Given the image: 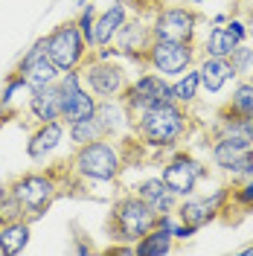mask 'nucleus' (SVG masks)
<instances>
[{"label": "nucleus", "instance_id": "nucleus-1", "mask_svg": "<svg viewBox=\"0 0 253 256\" xmlns=\"http://www.w3.org/2000/svg\"><path fill=\"white\" fill-rule=\"evenodd\" d=\"M192 128L190 108L178 105L172 99L158 102L152 108L140 111L137 116H131V134L142 148L152 152H172L186 140Z\"/></svg>", "mask_w": 253, "mask_h": 256}, {"label": "nucleus", "instance_id": "nucleus-2", "mask_svg": "<svg viewBox=\"0 0 253 256\" xmlns=\"http://www.w3.org/2000/svg\"><path fill=\"white\" fill-rule=\"evenodd\" d=\"M64 175H67V192L76 184H114L122 166H126V158H122V146L116 140H90L84 146H73V154L62 163Z\"/></svg>", "mask_w": 253, "mask_h": 256}, {"label": "nucleus", "instance_id": "nucleus-3", "mask_svg": "<svg viewBox=\"0 0 253 256\" xmlns=\"http://www.w3.org/2000/svg\"><path fill=\"white\" fill-rule=\"evenodd\" d=\"M9 190L20 204V212L26 222H38L62 195H67V175L64 166L52 169H38V172H24L15 180H9Z\"/></svg>", "mask_w": 253, "mask_h": 256}, {"label": "nucleus", "instance_id": "nucleus-4", "mask_svg": "<svg viewBox=\"0 0 253 256\" xmlns=\"http://www.w3.org/2000/svg\"><path fill=\"white\" fill-rule=\"evenodd\" d=\"M82 84L102 102V99H122V94L131 84V76L122 64L114 58V50H94L88 62L79 67Z\"/></svg>", "mask_w": 253, "mask_h": 256}, {"label": "nucleus", "instance_id": "nucleus-5", "mask_svg": "<svg viewBox=\"0 0 253 256\" xmlns=\"http://www.w3.org/2000/svg\"><path fill=\"white\" fill-rule=\"evenodd\" d=\"M158 212L142 201L137 192H126L114 201L111 216H108V236L114 242H126L134 244L137 239H142L154 224H158Z\"/></svg>", "mask_w": 253, "mask_h": 256}, {"label": "nucleus", "instance_id": "nucleus-6", "mask_svg": "<svg viewBox=\"0 0 253 256\" xmlns=\"http://www.w3.org/2000/svg\"><path fill=\"white\" fill-rule=\"evenodd\" d=\"M44 44H47V56L52 58V64H56L62 73L79 70L82 64L88 62V56L94 52V50L88 47V41H84V35H82L76 18L58 24L50 35H44Z\"/></svg>", "mask_w": 253, "mask_h": 256}, {"label": "nucleus", "instance_id": "nucleus-7", "mask_svg": "<svg viewBox=\"0 0 253 256\" xmlns=\"http://www.w3.org/2000/svg\"><path fill=\"white\" fill-rule=\"evenodd\" d=\"M198 62V47L190 41H169V38H154L152 47L146 50L142 64L148 70L160 73L163 79H174L180 73H186Z\"/></svg>", "mask_w": 253, "mask_h": 256}, {"label": "nucleus", "instance_id": "nucleus-8", "mask_svg": "<svg viewBox=\"0 0 253 256\" xmlns=\"http://www.w3.org/2000/svg\"><path fill=\"white\" fill-rule=\"evenodd\" d=\"M160 178L178 198H184V195L198 192V186L210 178V166H204L195 154L184 152V148H172L169 158L163 160Z\"/></svg>", "mask_w": 253, "mask_h": 256}, {"label": "nucleus", "instance_id": "nucleus-9", "mask_svg": "<svg viewBox=\"0 0 253 256\" xmlns=\"http://www.w3.org/2000/svg\"><path fill=\"white\" fill-rule=\"evenodd\" d=\"M230 192H233V186H230V184H222L216 192H206V195H198V192L184 195V198H178L174 218L198 233L201 227H206L210 222H216V218L222 216V210L227 207V201H230Z\"/></svg>", "mask_w": 253, "mask_h": 256}, {"label": "nucleus", "instance_id": "nucleus-10", "mask_svg": "<svg viewBox=\"0 0 253 256\" xmlns=\"http://www.w3.org/2000/svg\"><path fill=\"white\" fill-rule=\"evenodd\" d=\"M210 160L230 184H242L253 178V146L236 143L230 137H212Z\"/></svg>", "mask_w": 253, "mask_h": 256}, {"label": "nucleus", "instance_id": "nucleus-11", "mask_svg": "<svg viewBox=\"0 0 253 256\" xmlns=\"http://www.w3.org/2000/svg\"><path fill=\"white\" fill-rule=\"evenodd\" d=\"M152 35L169 41H190L195 44V32L201 18L190 6H152Z\"/></svg>", "mask_w": 253, "mask_h": 256}, {"label": "nucleus", "instance_id": "nucleus-12", "mask_svg": "<svg viewBox=\"0 0 253 256\" xmlns=\"http://www.w3.org/2000/svg\"><path fill=\"white\" fill-rule=\"evenodd\" d=\"M58 90H62V122L64 126L90 116V114L96 111V105H99V99L82 84L79 70L62 73V76H58Z\"/></svg>", "mask_w": 253, "mask_h": 256}, {"label": "nucleus", "instance_id": "nucleus-13", "mask_svg": "<svg viewBox=\"0 0 253 256\" xmlns=\"http://www.w3.org/2000/svg\"><path fill=\"white\" fill-rule=\"evenodd\" d=\"M166 99H172L169 79H163L160 73L148 70V73H142V76H137V79H131L128 90L122 94V105L128 108L131 116H137L140 111L158 105V102H166Z\"/></svg>", "mask_w": 253, "mask_h": 256}, {"label": "nucleus", "instance_id": "nucleus-14", "mask_svg": "<svg viewBox=\"0 0 253 256\" xmlns=\"http://www.w3.org/2000/svg\"><path fill=\"white\" fill-rule=\"evenodd\" d=\"M20 79L26 82V88L35 90V88H47V84H56L58 76H62V70L52 64V58L47 56V44H44V38H38L35 44H32L26 52H24V58L15 64V70Z\"/></svg>", "mask_w": 253, "mask_h": 256}, {"label": "nucleus", "instance_id": "nucleus-15", "mask_svg": "<svg viewBox=\"0 0 253 256\" xmlns=\"http://www.w3.org/2000/svg\"><path fill=\"white\" fill-rule=\"evenodd\" d=\"M154 35H152V20L148 18H140V15H128V20L120 26V32L114 35V56H126V58H134L140 62L146 58V50L152 47Z\"/></svg>", "mask_w": 253, "mask_h": 256}, {"label": "nucleus", "instance_id": "nucleus-16", "mask_svg": "<svg viewBox=\"0 0 253 256\" xmlns=\"http://www.w3.org/2000/svg\"><path fill=\"white\" fill-rule=\"evenodd\" d=\"M248 41V26L242 18H230V20H222L218 26H212L210 35L201 44V56H218V58H227L236 44Z\"/></svg>", "mask_w": 253, "mask_h": 256}, {"label": "nucleus", "instance_id": "nucleus-17", "mask_svg": "<svg viewBox=\"0 0 253 256\" xmlns=\"http://www.w3.org/2000/svg\"><path fill=\"white\" fill-rule=\"evenodd\" d=\"M131 15V3L128 0H114L108 9H99L94 20V35H90V50H105L114 44V35Z\"/></svg>", "mask_w": 253, "mask_h": 256}, {"label": "nucleus", "instance_id": "nucleus-18", "mask_svg": "<svg viewBox=\"0 0 253 256\" xmlns=\"http://www.w3.org/2000/svg\"><path fill=\"white\" fill-rule=\"evenodd\" d=\"M210 134L212 137H230L236 143L253 146V114H238L224 105L222 111L216 114V120L210 126Z\"/></svg>", "mask_w": 253, "mask_h": 256}, {"label": "nucleus", "instance_id": "nucleus-19", "mask_svg": "<svg viewBox=\"0 0 253 256\" xmlns=\"http://www.w3.org/2000/svg\"><path fill=\"white\" fill-rule=\"evenodd\" d=\"M26 114H30V120L35 126L62 120V90H58V82L47 84V88L30 90V96H26Z\"/></svg>", "mask_w": 253, "mask_h": 256}, {"label": "nucleus", "instance_id": "nucleus-20", "mask_svg": "<svg viewBox=\"0 0 253 256\" xmlns=\"http://www.w3.org/2000/svg\"><path fill=\"white\" fill-rule=\"evenodd\" d=\"M64 134H67V126H64L62 120L35 126L30 131V140H26V154H30V160H47L64 143Z\"/></svg>", "mask_w": 253, "mask_h": 256}, {"label": "nucleus", "instance_id": "nucleus-21", "mask_svg": "<svg viewBox=\"0 0 253 256\" xmlns=\"http://www.w3.org/2000/svg\"><path fill=\"white\" fill-rule=\"evenodd\" d=\"M96 116H99V122L105 128V137L108 140L122 143V140L131 137V114L122 105V99H102L96 105Z\"/></svg>", "mask_w": 253, "mask_h": 256}, {"label": "nucleus", "instance_id": "nucleus-22", "mask_svg": "<svg viewBox=\"0 0 253 256\" xmlns=\"http://www.w3.org/2000/svg\"><path fill=\"white\" fill-rule=\"evenodd\" d=\"M195 70H198V79H201V90H206V94H222L230 82H236V73H233L230 62L218 58V56H201Z\"/></svg>", "mask_w": 253, "mask_h": 256}, {"label": "nucleus", "instance_id": "nucleus-23", "mask_svg": "<svg viewBox=\"0 0 253 256\" xmlns=\"http://www.w3.org/2000/svg\"><path fill=\"white\" fill-rule=\"evenodd\" d=\"M174 236H172V216H160L158 224L134 242V256H166L172 254Z\"/></svg>", "mask_w": 253, "mask_h": 256}, {"label": "nucleus", "instance_id": "nucleus-24", "mask_svg": "<svg viewBox=\"0 0 253 256\" xmlns=\"http://www.w3.org/2000/svg\"><path fill=\"white\" fill-rule=\"evenodd\" d=\"M134 192H137V195H140L142 201L154 210L158 216H172L174 207H178V195L163 184V178H160V175L140 180V184L134 186Z\"/></svg>", "mask_w": 253, "mask_h": 256}, {"label": "nucleus", "instance_id": "nucleus-25", "mask_svg": "<svg viewBox=\"0 0 253 256\" xmlns=\"http://www.w3.org/2000/svg\"><path fill=\"white\" fill-rule=\"evenodd\" d=\"M30 230H32V222H26V218L0 224V254L6 256L24 254L26 244H30Z\"/></svg>", "mask_w": 253, "mask_h": 256}, {"label": "nucleus", "instance_id": "nucleus-26", "mask_svg": "<svg viewBox=\"0 0 253 256\" xmlns=\"http://www.w3.org/2000/svg\"><path fill=\"white\" fill-rule=\"evenodd\" d=\"M169 90H172V102L178 105H184V108H192L195 105V99L201 94V79H198V70L190 67L186 73H180V76H174L169 82Z\"/></svg>", "mask_w": 253, "mask_h": 256}, {"label": "nucleus", "instance_id": "nucleus-27", "mask_svg": "<svg viewBox=\"0 0 253 256\" xmlns=\"http://www.w3.org/2000/svg\"><path fill=\"white\" fill-rule=\"evenodd\" d=\"M67 137H70L73 146H84V143H90V140H102L105 137V128H102V122H99V116L94 111L90 116H84V120L70 122L67 126Z\"/></svg>", "mask_w": 253, "mask_h": 256}, {"label": "nucleus", "instance_id": "nucleus-28", "mask_svg": "<svg viewBox=\"0 0 253 256\" xmlns=\"http://www.w3.org/2000/svg\"><path fill=\"white\" fill-rule=\"evenodd\" d=\"M227 108H233L238 114H253V79H236L233 90L227 96Z\"/></svg>", "mask_w": 253, "mask_h": 256}, {"label": "nucleus", "instance_id": "nucleus-29", "mask_svg": "<svg viewBox=\"0 0 253 256\" xmlns=\"http://www.w3.org/2000/svg\"><path fill=\"white\" fill-rule=\"evenodd\" d=\"M227 62H230V67H233L236 79H248V76H253V44H248V41L236 44L233 52L227 56Z\"/></svg>", "mask_w": 253, "mask_h": 256}, {"label": "nucleus", "instance_id": "nucleus-30", "mask_svg": "<svg viewBox=\"0 0 253 256\" xmlns=\"http://www.w3.org/2000/svg\"><path fill=\"white\" fill-rule=\"evenodd\" d=\"M15 218H24V212H20V204L15 201L12 190H9V184H3L0 186V224L15 222Z\"/></svg>", "mask_w": 253, "mask_h": 256}, {"label": "nucleus", "instance_id": "nucleus-31", "mask_svg": "<svg viewBox=\"0 0 253 256\" xmlns=\"http://www.w3.org/2000/svg\"><path fill=\"white\" fill-rule=\"evenodd\" d=\"M96 9L94 3H82V12L76 18V24H79L82 35H84V41H88V47H90V35H94V20H96Z\"/></svg>", "mask_w": 253, "mask_h": 256}, {"label": "nucleus", "instance_id": "nucleus-32", "mask_svg": "<svg viewBox=\"0 0 253 256\" xmlns=\"http://www.w3.org/2000/svg\"><path fill=\"white\" fill-rule=\"evenodd\" d=\"M238 9H242L244 15H253V0H238Z\"/></svg>", "mask_w": 253, "mask_h": 256}, {"label": "nucleus", "instance_id": "nucleus-33", "mask_svg": "<svg viewBox=\"0 0 253 256\" xmlns=\"http://www.w3.org/2000/svg\"><path fill=\"white\" fill-rule=\"evenodd\" d=\"M12 116H15V114H9V111L0 108V131H3V126H6V120H12Z\"/></svg>", "mask_w": 253, "mask_h": 256}, {"label": "nucleus", "instance_id": "nucleus-34", "mask_svg": "<svg viewBox=\"0 0 253 256\" xmlns=\"http://www.w3.org/2000/svg\"><path fill=\"white\" fill-rule=\"evenodd\" d=\"M242 256H253V244H250V248H244V250H242Z\"/></svg>", "mask_w": 253, "mask_h": 256}]
</instances>
